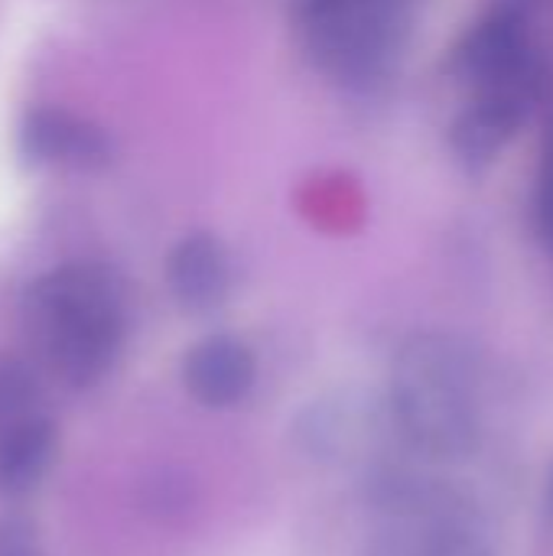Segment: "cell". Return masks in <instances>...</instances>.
<instances>
[{
    "instance_id": "obj_6",
    "label": "cell",
    "mask_w": 553,
    "mask_h": 556,
    "mask_svg": "<svg viewBox=\"0 0 553 556\" xmlns=\"http://www.w3.org/2000/svg\"><path fill=\"white\" fill-rule=\"evenodd\" d=\"M548 81H515L473 91L469 104L450 124V150L466 173L489 169L518 137L531 108L544 98Z\"/></svg>"
},
{
    "instance_id": "obj_5",
    "label": "cell",
    "mask_w": 553,
    "mask_h": 556,
    "mask_svg": "<svg viewBox=\"0 0 553 556\" xmlns=\"http://www.w3.org/2000/svg\"><path fill=\"white\" fill-rule=\"evenodd\" d=\"M447 72L473 91L515 81H551L548 62L531 39L528 13L505 7H492L489 16L456 39L447 55Z\"/></svg>"
},
{
    "instance_id": "obj_10",
    "label": "cell",
    "mask_w": 553,
    "mask_h": 556,
    "mask_svg": "<svg viewBox=\"0 0 553 556\" xmlns=\"http://www.w3.org/2000/svg\"><path fill=\"white\" fill-rule=\"evenodd\" d=\"M59 453L55 424L42 414L0 433V495H29L52 469Z\"/></svg>"
},
{
    "instance_id": "obj_1",
    "label": "cell",
    "mask_w": 553,
    "mask_h": 556,
    "mask_svg": "<svg viewBox=\"0 0 553 556\" xmlns=\"http://www.w3.org/2000/svg\"><path fill=\"white\" fill-rule=\"evenodd\" d=\"M482 352L456 332L411 336L391 368L388 407L398 440L437 466H460L482 446Z\"/></svg>"
},
{
    "instance_id": "obj_3",
    "label": "cell",
    "mask_w": 553,
    "mask_h": 556,
    "mask_svg": "<svg viewBox=\"0 0 553 556\" xmlns=\"http://www.w3.org/2000/svg\"><path fill=\"white\" fill-rule=\"evenodd\" d=\"M414 16L394 0H297L306 55L349 91H375L394 78Z\"/></svg>"
},
{
    "instance_id": "obj_7",
    "label": "cell",
    "mask_w": 553,
    "mask_h": 556,
    "mask_svg": "<svg viewBox=\"0 0 553 556\" xmlns=\"http://www.w3.org/2000/svg\"><path fill=\"white\" fill-rule=\"evenodd\" d=\"M20 150L36 166H68V169H98L111 160V137L68 111L36 108L20 124Z\"/></svg>"
},
{
    "instance_id": "obj_8",
    "label": "cell",
    "mask_w": 553,
    "mask_h": 556,
    "mask_svg": "<svg viewBox=\"0 0 553 556\" xmlns=\"http://www.w3.org/2000/svg\"><path fill=\"white\" fill-rule=\"evenodd\" d=\"M257 378L254 352L235 336H209L196 342L183 358L186 391L212 410L241 404Z\"/></svg>"
},
{
    "instance_id": "obj_12",
    "label": "cell",
    "mask_w": 553,
    "mask_h": 556,
    "mask_svg": "<svg viewBox=\"0 0 553 556\" xmlns=\"http://www.w3.org/2000/svg\"><path fill=\"white\" fill-rule=\"evenodd\" d=\"M535 235L553 254V117H548L544 137H541V160H538V179H535Z\"/></svg>"
},
{
    "instance_id": "obj_15",
    "label": "cell",
    "mask_w": 553,
    "mask_h": 556,
    "mask_svg": "<svg viewBox=\"0 0 553 556\" xmlns=\"http://www.w3.org/2000/svg\"><path fill=\"white\" fill-rule=\"evenodd\" d=\"M538 0H495V7H505V10H518V13H531Z\"/></svg>"
},
{
    "instance_id": "obj_11",
    "label": "cell",
    "mask_w": 553,
    "mask_h": 556,
    "mask_svg": "<svg viewBox=\"0 0 553 556\" xmlns=\"http://www.w3.org/2000/svg\"><path fill=\"white\" fill-rule=\"evenodd\" d=\"M39 414L36 375L20 362H0V433Z\"/></svg>"
},
{
    "instance_id": "obj_14",
    "label": "cell",
    "mask_w": 553,
    "mask_h": 556,
    "mask_svg": "<svg viewBox=\"0 0 553 556\" xmlns=\"http://www.w3.org/2000/svg\"><path fill=\"white\" fill-rule=\"evenodd\" d=\"M544 525L553 531V472L548 479V492H544Z\"/></svg>"
},
{
    "instance_id": "obj_9",
    "label": "cell",
    "mask_w": 553,
    "mask_h": 556,
    "mask_svg": "<svg viewBox=\"0 0 553 556\" xmlns=\"http://www.w3.org/2000/svg\"><path fill=\"white\" fill-rule=\"evenodd\" d=\"M166 287L186 313H212L228 300L231 257L212 231L179 238L166 257Z\"/></svg>"
},
{
    "instance_id": "obj_4",
    "label": "cell",
    "mask_w": 553,
    "mask_h": 556,
    "mask_svg": "<svg viewBox=\"0 0 553 556\" xmlns=\"http://www.w3.org/2000/svg\"><path fill=\"white\" fill-rule=\"evenodd\" d=\"M391 437H398V430L388 394L375 397L355 388L306 404L293 420L297 446L323 466H365Z\"/></svg>"
},
{
    "instance_id": "obj_2",
    "label": "cell",
    "mask_w": 553,
    "mask_h": 556,
    "mask_svg": "<svg viewBox=\"0 0 553 556\" xmlns=\"http://www.w3.org/2000/svg\"><path fill=\"white\" fill-rule=\"evenodd\" d=\"M23 326L52 375L72 388H88L114 368L124 349V283L95 261L62 264L23 293Z\"/></svg>"
},
{
    "instance_id": "obj_13",
    "label": "cell",
    "mask_w": 553,
    "mask_h": 556,
    "mask_svg": "<svg viewBox=\"0 0 553 556\" xmlns=\"http://www.w3.org/2000/svg\"><path fill=\"white\" fill-rule=\"evenodd\" d=\"M430 556H492V551H489V544L479 538L476 525H463V528L450 531V534L433 547V554Z\"/></svg>"
}]
</instances>
